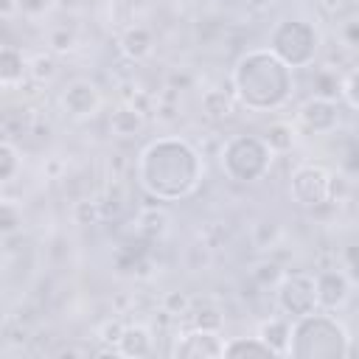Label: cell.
I'll list each match as a JSON object with an SVG mask.
<instances>
[{
	"instance_id": "d4e9b609",
	"label": "cell",
	"mask_w": 359,
	"mask_h": 359,
	"mask_svg": "<svg viewBox=\"0 0 359 359\" xmlns=\"http://www.w3.org/2000/svg\"><path fill=\"white\" fill-rule=\"evenodd\" d=\"M280 275H283V269H280L275 261H264V264H258V266L252 269V278H255L261 286L278 283V280H280Z\"/></svg>"
},
{
	"instance_id": "7a4b0ae2",
	"label": "cell",
	"mask_w": 359,
	"mask_h": 359,
	"mask_svg": "<svg viewBox=\"0 0 359 359\" xmlns=\"http://www.w3.org/2000/svg\"><path fill=\"white\" fill-rule=\"evenodd\" d=\"M230 81L236 101L252 112L280 109L294 93L292 67L280 62L269 48H252L241 53L230 70Z\"/></svg>"
},
{
	"instance_id": "4fadbf2b",
	"label": "cell",
	"mask_w": 359,
	"mask_h": 359,
	"mask_svg": "<svg viewBox=\"0 0 359 359\" xmlns=\"http://www.w3.org/2000/svg\"><path fill=\"white\" fill-rule=\"evenodd\" d=\"M118 353L129 359H140L151 353V331L146 325H126L118 339Z\"/></svg>"
},
{
	"instance_id": "d6a6232c",
	"label": "cell",
	"mask_w": 359,
	"mask_h": 359,
	"mask_svg": "<svg viewBox=\"0 0 359 359\" xmlns=\"http://www.w3.org/2000/svg\"><path fill=\"white\" fill-rule=\"evenodd\" d=\"M14 8H20V0H3V3H0V11H3L6 20L14 14Z\"/></svg>"
},
{
	"instance_id": "1f68e13d",
	"label": "cell",
	"mask_w": 359,
	"mask_h": 359,
	"mask_svg": "<svg viewBox=\"0 0 359 359\" xmlns=\"http://www.w3.org/2000/svg\"><path fill=\"white\" fill-rule=\"evenodd\" d=\"M348 278H351V283H359V258H356V252L348 255Z\"/></svg>"
},
{
	"instance_id": "f1b7e54d",
	"label": "cell",
	"mask_w": 359,
	"mask_h": 359,
	"mask_svg": "<svg viewBox=\"0 0 359 359\" xmlns=\"http://www.w3.org/2000/svg\"><path fill=\"white\" fill-rule=\"evenodd\" d=\"M339 36H342L345 45L359 48V20H345L342 28H339Z\"/></svg>"
},
{
	"instance_id": "ba28073f",
	"label": "cell",
	"mask_w": 359,
	"mask_h": 359,
	"mask_svg": "<svg viewBox=\"0 0 359 359\" xmlns=\"http://www.w3.org/2000/svg\"><path fill=\"white\" fill-rule=\"evenodd\" d=\"M59 107H62V112L67 118L87 121V118H93L101 109V90L93 81H87V79H76V81H70L62 90Z\"/></svg>"
},
{
	"instance_id": "4316f807",
	"label": "cell",
	"mask_w": 359,
	"mask_h": 359,
	"mask_svg": "<svg viewBox=\"0 0 359 359\" xmlns=\"http://www.w3.org/2000/svg\"><path fill=\"white\" fill-rule=\"evenodd\" d=\"M163 311L165 314H185L188 311V294L182 292H168L163 297Z\"/></svg>"
},
{
	"instance_id": "ffe728a7",
	"label": "cell",
	"mask_w": 359,
	"mask_h": 359,
	"mask_svg": "<svg viewBox=\"0 0 359 359\" xmlns=\"http://www.w3.org/2000/svg\"><path fill=\"white\" fill-rule=\"evenodd\" d=\"M20 171V151L11 140H3L0 143V180L3 182H11Z\"/></svg>"
},
{
	"instance_id": "7c38bea8",
	"label": "cell",
	"mask_w": 359,
	"mask_h": 359,
	"mask_svg": "<svg viewBox=\"0 0 359 359\" xmlns=\"http://www.w3.org/2000/svg\"><path fill=\"white\" fill-rule=\"evenodd\" d=\"M143 126H146V118L135 104H121L109 112V132L115 137H135Z\"/></svg>"
},
{
	"instance_id": "4dcf8cb0",
	"label": "cell",
	"mask_w": 359,
	"mask_h": 359,
	"mask_svg": "<svg viewBox=\"0 0 359 359\" xmlns=\"http://www.w3.org/2000/svg\"><path fill=\"white\" fill-rule=\"evenodd\" d=\"M48 6V0H20V11H28V14H36Z\"/></svg>"
},
{
	"instance_id": "e0dca14e",
	"label": "cell",
	"mask_w": 359,
	"mask_h": 359,
	"mask_svg": "<svg viewBox=\"0 0 359 359\" xmlns=\"http://www.w3.org/2000/svg\"><path fill=\"white\" fill-rule=\"evenodd\" d=\"M224 356H230V359H238V356H275V351L261 337H233V339H224Z\"/></svg>"
},
{
	"instance_id": "484cf974",
	"label": "cell",
	"mask_w": 359,
	"mask_h": 359,
	"mask_svg": "<svg viewBox=\"0 0 359 359\" xmlns=\"http://www.w3.org/2000/svg\"><path fill=\"white\" fill-rule=\"evenodd\" d=\"M31 65H34V67H31V76H34L36 81H50V79H53V73H56V62H53V56L39 53Z\"/></svg>"
},
{
	"instance_id": "ac0fdd59",
	"label": "cell",
	"mask_w": 359,
	"mask_h": 359,
	"mask_svg": "<svg viewBox=\"0 0 359 359\" xmlns=\"http://www.w3.org/2000/svg\"><path fill=\"white\" fill-rule=\"evenodd\" d=\"M264 140L269 143V149H272L275 154H286V151H292V146H294V129H292V123H286V121L269 123V129L264 132Z\"/></svg>"
},
{
	"instance_id": "277c9868",
	"label": "cell",
	"mask_w": 359,
	"mask_h": 359,
	"mask_svg": "<svg viewBox=\"0 0 359 359\" xmlns=\"http://www.w3.org/2000/svg\"><path fill=\"white\" fill-rule=\"evenodd\" d=\"M275 151L269 149V143L264 140V135H233L222 154V171L227 180L233 182H258L266 177L269 165H272Z\"/></svg>"
},
{
	"instance_id": "44dd1931",
	"label": "cell",
	"mask_w": 359,
	"mask_h": 359,
	"mask_svg": "<svg viewBox=\"0 0 359 359\" xmlns=\"http://www.w3.org/2000/svg\"><path fill=\"white\" fill-rule=\"evenodd\" d=\"M202 104H205V112L213 115V118H230L233 115V98L224 95V93H219V90H210L202 98Z\"/></svg>"
},
{
	"instance_id": "5bb4252c",
	"label": "cell",
	"mask_w": 359,
	"mask_h": 359,
	"mask_svg": "<svg viewBox=\"0 0 359 359\" xmlns=\"http://www.w3.org/2000/svg\"><path fill=\"white\" fill-rule=\"evenodd\" d=\"M28 70H31V67H28L22 50H17L14 45H6V48L0 50V84H3V87L20 84Z\"/></svg>"
},
{
	"instance_id": "3957f363",
	"label": "cell",
	"mask_w": 359,
	"mask_h": 359,
	"mask_svg": "<svg viewBox=\"0 0 359 359\" xmlns=\"http://www.w3.org/2000/svg\"><path fill=\"white\" fill-rule=\"evenodd\" d=\"M351 353L348 328L325 311H311L292 320L289 356L294 359H342Z\"/></svg>"
},
{
	"instance_id": "f546056e",
	"label": "cell",
	"mask_w": 359,
	"mask_h": 359,
	"mask_svg": "<svg viewBox=\"0 0 359 359\" xmlns=\"http://www.w3.org/2000/svg\"><path fill=\"white\" fill-rule=\"evenodd\" d=\"M50 45H53V50H70L73 48V34L70 31H53Z\"/></svg>"
},
{
	"instance_id": "83f0119b",
	"label": "cell",
	"mask_w": 359,
	"mask_h": 359,
	"mask_svg": "<svg viewBox=\"0 0 359 359\" xmlns=\"http://www.w3.org/2000/svg\"><path fill=\"white\" fill-rule=\"evenodd\" d=\"M123 328H126V325H123L121 320H107V323L101 325V339L118 348V339H121V334H123Z\"/></svg>"
},
{
	"instance_id": "7402d4cb",
	"label": "cell",
	"mask_w": 359,
	"mask_h": 359,
	"mask_svg": "<svg viewBox=\"0 0 359 359\" xmlns=\"http://www.w3.org/2000/svg\"><path fill=\"white\" fill-rule=\"evenodd\" d=\"M20 224H22V210L14 202H3L0 205V233H3V238L14 236L20 230Z\"/></svg>"
},
{
	"instance_id": "9a60e30c",
	"label": "cell",
	"mask_w": 359,
	"mask_h": 359,
	"mask_svg": "<svg viewBox=\"0 0 359 359\" xmlns=\"http://www.w3.org/2000/svg\"><path fill=\"white\" fill-rule=\"evenodd\" d=\"M151 48H154V36L146 25H132L121 34V50H123V56H129L135 62L146 59L151 53Z\"/></svg>"
},
{
	"instance_id": "cb8c5ba5",
	"label": "cell",
	"mask_w": 359,
	"mask_h": 359,
	"mask_svg": "<svg viewBox=\"0 0 359 359\" xmlns=\"http://www.w3.org/2000/svg\"><path fill=\"white\" fill-rule=\"evenodd\" d=\"M194 328H202V331H222V314L210 306L199 309L194 314Z\"/></svg>"
},
{
	"instance_id": "2e32d148",
	"label": "cell",
	"mask_w": 359,
	"mask_h": 359,
	"mask_svg": "<svg viewBox=\"0 0 359 359\" xmlns=\"http://www.w3.org/2000/svg\"><path fill=\"white\" fill-rule=\"evenodd\" d=\"M258 337L275 351V353H289V339H292V323L283 317H269L258 325Z\"/></svg>"
},
{
	"instance_id": "d6986e66",
	"label": "cell",
	"mask_w": 359,
	"mask_h": 359,
	"mask_svg": "<svg viewBox=\"0 0 359 359\" xmlns=\"http://www.w3.org/2000/svg\"><path fill=\"white\" fill-rule=\"evenodd\" d=\"M137 230H140L143 236H149V238H160V236H165V230H168V216H165L163 210H157V208H149V210L140 213Z\"/></svg>"
},
{
	"instance_id": "52a82bcc",
	"label": "cell",
	"mask_w": 359,
	"mask_h": 359,
	"mask_svg": "<svg viewBox=\"0 0 359 359\" xmlns=\"http://www.w3.org/2000/svg\"><path fill=\"white\" fill-rule=\"evenodd\" d=\"M275 303L292 320L317 311L320 309V300H317V275H309V272H283L280 280L275 283Z\"/></svg>"
},
{
	"instance_id": "8fae6325",
	"label": "cell",
	"mask_w": 359,
	"mask_h": 359,
	"mask_svg": "<svg viewBox=\"0 0 359 359\" xmlns=\"http://www.w3.org/2000/svg\"><path fill=\"white\" fill-rule=\"evenodd\" d=\"M351 297V278L348 272L342 269H325V272H317V300H320V309L325 311H334V309H342Z\"/></svg>"
},
{
	"instance_id": "5b68a950",
	"label": "cell",
	"mask_w": 359,
	"mask_h": 359,
	"mask_svg": "<svg viewBox=\"0 0 359 359\" xmlns=\"http://www.w3.org/2000/svg\"><path fill=\"white\" fill-rule=\"evenodd\" d=\"M280 62H286L292 70L309 67L317 59L320 50V31L311 20L303 17H283L272 25L269 31V45H266Z\"/></svg>"
},
{
	"instance_id": "6da1fadb",
	"label": "cell",
	"mask_w": 359,
	"mask_h": 359,
	"mask_svg": "<svg viewBox=\"0 0 359 359\" xmlns=\"http://www.w3.org/2000/svg\"><path fill=\"white\" fill-rule=\"evenodd\" d=\"M205 177L202 154L185 137H157L137 154V182L157 202L191 196Z\"/></svg>"
},
{
	"instance_id": "603a6c76",
	"label": "cell",
	"mask_w": 359,
	"mask_h": 359,
	"mask_svg": "<svg viewBox=\"0 0 359 359\" xmlns=\"http://www.w3.org/2000/svg\"><path fill=\"white\" fill-rule=\"evenodd\" d=\"M339 95L345 98V104H348L351 109H356V112H359V67H356V70H351V73L345 76Z\"/></svg>"
},
{
	"instance_id": "30bf717a",
	"label": "cell",
	"mask_w": 359,
	"mask_h": 359,
	"mask_svg": "<svg viewBox=\"0 0 359 359\" xmlns=\"http://www.w3.org/2000/svg\"><path fill=\"white\" fill-rule=\"evenodd\" d=\"M297 121H300L309 132L325 135V132H334V129L339 126V107H337L334 98L311 95L309 101L300 104V109H297Z\"/></svg>"
},
{
	"instance_id": "9c48e42d",
	"label": "cell",
	"mask_w": 359,
	"mask_h": 359,
	"mask_svg": "<svg viewBox=\"0 0 359 359\" xmlns=\"http://www.w3.org/2000/svg\"><path fill=\"white\" fill-rule=\"evenodd\" d=\"M174 356H182V359H216V356H224L222 331L191 328V331L180 334L177 345H174Z\"/></svg>"
},
{
	"instance_id": "8992f818",
	"label": "cell",
	"mask_w": 359,
	"mask_h": 359,
	"mask_svg": "<svg viewBox=\"0 0 359 359\" xmlns=\"http://www.w3.org/2000/svg\"><path fill=\"white\" fill-rule=\"evenodd\" d=\"M289 196L300 208H323L334 196V174L320 163H303L289 177Z\"/></svg>"
}]
</instances>
